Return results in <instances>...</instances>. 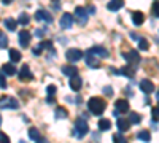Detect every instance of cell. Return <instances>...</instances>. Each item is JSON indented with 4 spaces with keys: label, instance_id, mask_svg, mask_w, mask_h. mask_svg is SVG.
<instances>
[{
    "label": "cell",
    "instance_id": "obj_10",
    "mask_svg": "<svg viewBox=\"0 0 159 143\" xmlns=\"http://www.w3.org/2000/svg\"><path fill=\"white\" fill-rule=\"evenodd\" d=\"M88 53H91V54H94V56H100V57H103V59H107L110 54H108V51L105 49L103 46H92Z\"/></svg>",
    "mask_w": 159,
    "mask_h": 143
},
{
    "label": "cell",
    "instance_id": "obj_39",
    "mask_svg": "<svg viewBox=\"0 0 159 143\" xmlns=\"http://www.w3.org/2000/svg\"><path fill=\"white\" fill-rule=\"evenodd\" d=\"M151 114H153V119H154V121H157V114H159L157 107H154V108H153V113H151Z\"/></svg>",
    "mask_w": 159,
    "mask_h": 143
},
{
    "label": "cell",
    "instance_id": "obj_38",
    "mask_svg": "<svg viewBox=\"0 0 159 143\" xmlns=\"http://www.w3.org/2000/svg\"><path fill=\"white\" fill-rule=\"evenodd\" d=\"M34 54H35V56H40V54H42V46H40V45L34 48Z\"/></svg>",
    "mask_w": 159,
    "mask_h": 143
},
{
    "label": "cell",
    "instance_id": "obj_11",
    "mask_svg": "<svg viewBox=\"0 0 159 143\" xmlns=\"http://www.w3.org/2000/svg\"><path fill=\"white\" fill-rule=\"evenodd\" d=\"M72 24H73V16L70 13H64L62 18H61V27L62 29H70Z\"/></svg>",
    "mask_w": 159,
    "mask_h": 143
},
{
    "label": "cell",
    "instance_id": "obj_15",
    "mask_svg": "<svg viewBox=\"0 0 159 143\" xmlns=\"http://www.w3.org/2000/svg\"><path fill=\"white\" fill-rule=\"evenodd\" d=\"M116 127H118V131L119 132H127L129 131V127H130V123L127 121V119H124V118H119L118 121H116Z\"/></svg>",
    "mask_w": 159,
    "mask_h": 143
},
{
    "label": "cell",
    "instance_id": "obj_1",
    "mask_svg": "<svg viewBox=\"0 0 159 143\" xmlns=\"http://www.w3.org/2000/svg\"><path fill=\"white\" fill-rule=\"evenodd\" d=\"M88 108L92 114H102L105 111V108H107V103H105V100H102V97H91L89 102H88Z\"/></svg>",
    "mask_w": 159,
    "mask_h": 143
},
{
    "label": "cell",
    "instance_id": "obj_25",
    "mask_svg": "<svg viewBox=\"0 0 159 143\" xmlns=\"http://www.w3.org/2000/svg\"><path fill=\"white\" fill-rule=\"evenodd\" d=\"M140 121H142V116H140L139 113L132 111V113L129 114V123H130V124H140Z\"/></svg>",
    "mask_w": 159,
    "mask_h": 143
},
{
    "label": "cell",
    "instance_id": "obj_31",
    "mask_svg": "<svg viewBox=\"0 0 159 143\" xmlns=\"http://www.w3.org/2000/svg\"><path fill=\"white\" fill-rule=\"evenodd\" d=\"M40 46H42V49H52V42L51 40H43L42 43H40Z\"/></svg>",
    "mask_w": 159,
    "mask_h": 143
},
{
    "label": "cell",
    "instance_id": "obj_12",
    "mask_svg": "<svg viewBox=\"0 0 159 143\" xmlns=\"http://www.w3.org/2000/svg\"><path fill=\"white\" fill-rule=\"evenodd\" d=\"M35 19H37V21H45V22H48V24L52 22V16L49 15L48 11H45V10H38V11L35 13Z\"/></svg>",
    "mask_w": 159,
    "mask_h": 143
},
{
    "label": "cell",
    "instance_id": "obj_13",
    "mask_svg": "<svg viewBox=\"0 0 159 143\" xmlns=\"http://www.w3.org/2000/svg\"><path fill=\"white\" fill-rule=\"evenodd\" d=\"M86 64L89 69H99L100 67V60L96 59L94 54H91V53H86Z\"/></svg>",
    "mask_w": 159,
    "mask_h": 143
},
{
    "label": "cell",
    "instance_id": "obj_28",
    "mask_svg": "<svg viewBox=\"0 0 159 143\" xmlns=\"http://www.w3.org/2000/svg\"><path fill=\"white\" fill-rule=\"evenodd\" d=\"M139 48L143 49V51H147L150 48V43H148L147 38H139Z\"/></svg>",
    "mask_w": 159,
    "mask_h": 143
},
{
    "label": "cell",
    "instance_id": "obj_26",
    "mask_svg": "<svg viewBox=\"0 0 159 143\" xmlns=\"http://www.w3.org/2000/svg\"><path fill=\"white\" fill-rule=\"evenodd\" d=\"M29 137L32 138V140H35V141H38V140H42V135H40V132H38V129H29Z\"/></svg>",
    "mask_w": 159,
    "mask_h": 143
},
{
    "label": "cell",
    "instance_id": "obj_14",
    "mask_svg": "<svg viewBox=\"0 0 159 143\" xmlns=\"http://www.w3.org/2000/svg\"><path fill=\"white\" fill-rule=\"evenodd\" d=\"M140 89L145 94H151V92H154V84L150 80H142L140 81Z\"/></svg>",
    "mask_w": 159,
    "mask_h": 143
},
{
    "label": "cell",
    "instance_id": "obj_3",
    "mask_svg": "<svg viewBox=\"0 0 159 143\" xmlns=\"http://www.w3.org/2000/svg\"><path fill=\"white\" fill-rule=\"evenodd\" d=\"M88 131H89V127H88V123H86V119L84 118H78L76 119V123H75V137H78V138H83L86 134H88Z\"/></svg>",
    "mask_w": 159,
    "mask_h": 143
},
{
    "label": "cell",
    "instance_id": "obj_21",
    "mask_svg": "<svg viewBox=\"0 0 159 143\" xmlns=\"http://www.w3.org/2000/svg\"><path fill=\"white\" fill-rule=\"evenodd\" d=\"M8 56H10V59H11L13 62H19V60L22 59V56H21V53H19L18 49H10Z\"/></svg>",
    "mask_w": 159,
    "mask_h": 143
},
{
    "label": "cell",
    "instance_id": "obj_4",
    "mask_svg": "<svg viewBox=\"0 0 159 143\" xmlns=\"http://www.w3.org/2000/svg\"><path fill=\"white\" fill-rule=\"evenodd\" d=\"M88 11H86V8H83V7H76L75 8V18H76V21L81 24V25H84L86 24V21H88Z\"/></svg>",
    "mask_w": 159,
    "mask_h": 143
},
{
    "label": "cell",
    "instance_id": "obj_8",
    "mask_svg": "<svg viewBox=\"0 0 159 143\" xmlns=\"http://www.w3.org/2000/svg\"><path fill=\"white\" fill-rule=\"evenodd\" d=\"M32 80H34V75H32L29 65H24L21 69V72H19V81L24 83V81H32Z\"/></svg>",
    "mask_w": 159,
    "mask_h": 143
},
{
    "label": "cell",
    "instance_id": "obj_9",
    "mask_svg": "<svg viewBox=\"0 0 159 143\" xmlns=\"http://www.w3.org/2000/svg\"><path fill=\"white\" fill-rule=\"evenodd\" d=\"M30 38H32L30 32L21 30V32H19V45H21L22 48H27V46L30 45Z\"/></svg>",
    "mask_w": 159,
    "mask_h": 143
},
{
    "label": "cell",
    "instance_id": "obj_37",
    "mask_svg": "<svg viewBox=\"0 0 159 143\" xmlns=\"http://www.w3.org/2000/svg\"><path fill=\"white\" fill-rule=\"evenodd\" d=\"M157 15H159V11H157V0H156L154 5H153V16H154V18H157Z\"/></svg>",
    "mask_w": 159,
    "mask_h": 143
},
{
    "label": "cell",
    "instance_id": "obj_30",
    "mask_svg": "<svg viewBox=\"0 0 159 143\" xmlns=\"http://www.w3.org/2000/svg\"><path fill=\"white\" fill-rule=\"evenodd\" d=\"M29 21H30V18H29L27 15H25V13H22V15L19 16V19H18V22H19V24H22V25H27V24H29Z\"/></svg>",
    "mask_w": 159,
    "mask_h": 143
},
{
    "label": "cell",
    "instance_id": "obj_23",
    "mask_svg": "<svg viewBox=\"0 0 159 143\" xmlns=\"http://www.w3.org/2000/svg\"><path fill=\"white\" fill-rule=\"evenodd\" d=\"M5 27L8 29V30H16V27H18V21H15V19H11V18H8V19H5Z\"/></svg>",
    "mask_w": 159,
    "mask_h": 143
},
{
    "label": "cell",
    "instance_id": "obj_34",
    "mask_svg": "<svg viewBox=\"0 0 159 143\" xmlns=\"http://www.w3.org/2000/svg\"><path fill=\"white\" fill-rule=\"evenodd\" d=\"M0 143H10V137L3 132H0Z\"/></svg>",
    "mask_w": 159,
    "mask_h": 143
},
{
    "label": "cell",
    "instance_id": "obj_17",
    "mask_svg": "<svg viewBox=\"0 0 159 143\" xmlns=\"http://www.w3.org/2000/svg\"><path fill=\"white\" fill-rule=\"evenodd\" d=\"M81 84H83V81H81V78H78V75L70 76V87L73 91H80L81 89Z\"/></svg>",
    "mask_w": 159,
    "mask_h": 143
},
{
    "label": "cell",
    "instance_id": "obj_36",
    "mask_svg": "<svg viewBox=\"0 0 159 143\" xmlns=\"http://www.w3.org/2000/svg\"><path fill=\"white\" fill-rule=\"evenodd\" d=\"M0 87H7V81H5V73L2 72V73H0Z\"/></svg>",
    "mask_w": 159,
    "mask_h": 143
},
{
    "label": "cell",
    "instance_id": "obj_19",
    "mask_svg": "<svg viewBox=\"0 0 159 143\" xmlns=\"http://www.w3.org/2000/svg\"><path fill=\"white\" fill-rule=\"evenodd\" d=\"M62 73L67 75V76H73V75H78V69L75 65H64L62 67Z\"/></svg>",
    "mask_w": 159,
    "mask_h": 143
},
{
    "label": "cell",
    "instance_id": "obj_6",
    "mask_svg": "<svg viewBox=\"0 0 159 143\" xmlns=\"http://www.w3.org/2000/svg\"><path fill=\"white\" fill-rule=\"evenodd\" d=\"M123 57L130 64V65H137V64L140 62V54L137 53V51H129V53H124Z\"/></svg>",
    "mask_w": 159,
    "mask_h": 143
},
{
    "label": "cell",
    "instance_id": "obj_29",
    "mask_svg": "<svg viewBox=\"0 0 159 143\" xmlns=\"http://www.w3.org/2000/svg\"><path fill=\"white\" fill-rule=\"evenodd\" d=\"M7 46H8V37L3 32H0V48H7Z\"/></svg>",
    "mask_w": 159,
    "mask_h": 143
},
{
    "label": "cell",
    "instance_id": "obj_27",
    "mask_svg": "<svg viewBox=\"0 0 159 143\" xmlns=\"http://www.w3.org/2000/svg\"><path fill=\"white\" fill-rule=\"evenodd\" d=\"M137 137H139V140H142V141H150L151 134H150L148 131H140V132L137 134Z\"/></svg>",
    "mask_w": 159,
    "mask_h": 143
},
{
    "label": "cell",
    "instance_id": "obj_33",
    "mask_svg": "<svg viewBox=\"0 0 159 143\" xmlns=\"http://www.w3.org/2000/svg\"><path fill=\"white\" fill-rule=\"evenodd\" d=\"M46 92H48V96H54V94H56V86H54V84H49V86L46 87Z\"/></svg>",
    "mask_w": 159,
    "mask_h": 143
},
{
    "label": "cell",
    "instance_id": "obj_42",
    "mask_svg": "<svg viewBox=\"0 0 159 143\" xmlns=\"http://www.w3.org/2000/svg\"><path fill=\"white\" fill-rule=\"evenodd\" d=\"M0 124H2V116H0Z\"/></svg>",
    "mask_w": 159,
    "mask_h": 143
},
{
    "label": "cell",
    "instance_id": "obj_24",
    "mask_svg": "<svg viewBox=\"0 0 159 143\" xmlns=\"http://www.w3.org/2000/svg\"><path fill=\"white\" fill-rule=\"evenodd\" d=\"M69 116V111L65 110V108H62V107H57L56 108V118L57 119H65Z\"/></svg>",
    "mask_w": 159,
    "mask_h": 143
},
{
    "label": "cell",
    "instance_id": "obj_2",
    "mask_svg": "<svg viewBox=\"0 0 159 143\" xmlns=\"http://www.w3.org/2000/svg\"><path fill=\"white\" fill-rule=\"evenodd\" d=\"M21 107V103L13 99L11 96H3L0 97V108H5V110H18Z\"/></svg>",
    "mask_w": 159,
    "mask_h": 143
},
{
    "label": "cell",
    "instance_id": "obj_41",
    "mask_svg": "<svg viewBox=\"0 0 159 143\" xmlns=\"http://www.w3.org/2000/svg\"><path fill=\"white\" fill-rule=\"evenodd\" d=\"M130 37H132V38H135V40H139V37H137V34H134V32L130 34Z\"/></svg>",
    "mask_w": 159,
    "mask_h": 143
},
{
    "label": "cell",
    "instance_id": "obj_32",
    "mask_svg": "<svg viewBox=\"0 0 159 143\" xmlns=\"http://www.w3.org/2000/svg\"><path fill=\"white\" fill-rule=\"evenodd\" d=\"M113 140H115V141H118V143H124V141H126V138L123 137V132L115 134V135H113Z\"/></svg>",
    "mask_w": 159,
    "mask_h": 143
},
{
    "label": "cell",
    "instance_id": "obj_7",
    "mask_svg": "<svg viewBox=\"0 0 159 143\" xmlns=\"http://www.w3.org/2000/svg\"><path fill=\"white\" fill-rule=\"evenodd\" d=\"M115 110H116V113H127L129 111V102L126 99H118L115 102Z\"/></svg>",
    "mask_w": 159,
    "mask_h": 143
},
{
    "label": "cell",
    "instance_id": "obj_35",
    "mask_svg": "<svg viewBox=\"0 0 159 143\" xmlns=\"http://www.w3.org/2000/svg\"><path fill=\"white\" fill-rule=\"evenodd\" d=\"M103 94L108 96V97H111V96H113V89H111L110 86H105V87H103Z\"/></svg>",
    "mask_w": 159,
    "mask_h": 143
},
{
    "label": "cell",
    "instance_id": "obj_20",
    "mask_svg": "<svg viewBox=\"0 0 159 143\" xmlns=\"http://www.w3.org/2000/svg\"><path fill=\"white\" fill-rule=\"evenodd\" d=\"M2 72H3L5 75L13 76V75L16 73V67L13 65V64H3V65H2Z\"/></svg>",
    "mask_w": 159,
    "mask_h": 143
},
{
    "label": "cell",
    "instance_id": "obj_22",
    "mask_svg": "<svg viewBox=\"0 0 159 143\" xmlns=\"http://www.w3.org/2000/svg\"><path fill=\"white\" fill-rule=\"evenodd\" d=\"M111 127V121L110 119H105V118H102L100 121H99V129H100V131H108V129Z\"/></svg>",
    "mask_w": 159,
    "mask_h": 143
},
{
    "label": "cell",
    "instance_id": "obj_5",
    "mask_svg": "<svg viewBox=\"0 0 159 143\" xmlns=\"http://www.w3.org/2000/svg\"><path fill=\"white\" fill-rule=\"evenodd\" d=\"M65 57H67V60H70V62H78L80 59H83V53L78 48H72L65 53Z\"/></svg>",
    "mask_w": 159,
    "mask_h": 143
},
{
    "label": "cell",
    "instance_id": "obj_40",
    "mask_svg": "<svg viewBox=\"0 0 159 143\" xmlns=\"http://www.w3.org/2000/svg\"><path fill=\"white\" fill-rule=\"evenodd\" d=\"M3 2V5H10V3H13V0H2Z\"/></svg>",
    "mask_w": 159,
    "mask_h": 143
},
{
    "label": "cell",
    "instance_id": "obj_16",
    "mask_svg": "<svg viewBox=\"0 0 159 143\" xmlns=\"http://www.w3.org/2000/svg\"><path fill=\"white\" fill-rule=\"evenodd\" d=\"M123 7H124V0H110L108 5H107V8L110 11H118V10H121Z\"/></svg>",
    "mask_w": 159,
    "mask_h": 143
},
{
    "label": "cell",
    "instance_id": "obj_18",
    "mask_svg": "<svg viewBox=\"0 0 159 143\" xmlns=\"http://www.w3.org/2000/svg\"><path fill=\"white\" fill-rule=\"evenodd\" d=\"M143 21H145V16H143L142 11H134L132 13V22H134L135 25H142Z\"/></svg>",
    "mask_w": 159,
    "mask_h": 143
}]
</instances>
